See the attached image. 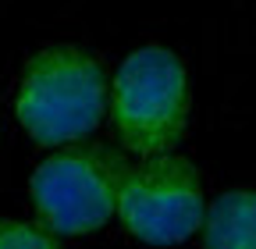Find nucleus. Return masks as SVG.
<instances>
[{
	"label": "nucleus",
	"instance_id": "6",
	"mask_svg": "<svg viewBox=\"0 0 256 249\" xmlns=\"http://www.w3.org/2000/svg\"><path fill=\"white\" fill-rule=\"evenodd\" d=\"M0 249H57V242L25 221H0Z\"/></svg>",
	"mask_w": 256,
	"mask_h": 249
},
{
	"label": "nucleus",
	"instance_id": "4",
	"mask_svg": "<svg viewBox=\"0 0 256 249\" xmlns=\"http://www.w3.org/2000/svg\"><path fill=\"white\" fill-rule=\"evenodd\" d=\"M118 214L124 228L150 246L185 242L203 224V189L188 160L156 153L146 164L124 171Z\"/></svg>",
	"mask_w": 256,
	"mask_h": 249
},
{
	"label": "nucleus",
	"instance_id": "3",
	"mask_svg": "<svg viewBox=\"0 0 256 249\" xmlns=\"http://www.w3.org/2000/svg\"><path fill=\"white\" fill-rule=\"evenodd\" d=\"M121 160L107 150H60L32 174V203L57 235H86L110 221L121 192Z\"/></svg>",
	"mask_w": 256,
	"mask_h": 249
},
{
	"label": "nucleus",
	"instance_id": "2",
	"mask_svg": "<svg viewBox=\"0 0 256 249\" xmlns=\"http://www.w3.org/2000/svg\"><path fill=\"white\" fill-rule=\"evenodd\" d=\"M188 114V82L178 54L164 46H142L124 57L110 92V118L118 139L132 153H168Z\"/></svg>",
	"mask_w": 256,
	"mask_h": 249
},
{
	"label": "nucleus",
	"instance_id": "1",
	"mask_svg": "<svg viewBox=\"0 0 256 249\" xmlns=\"http://www.w3.org/2000/svg\"><path fill=\"white\" fill-rule=\"evenodd\" d=\"M104 100L107 78L100 60L78 46H46L25 64L14 114L36 142L64 146L86 139L100 124Z\"/></svg>",
	"mask_w": 256,
	"mask_h": 249
},
{
	"label": "nucleus",
	"instance_id": "5",
	"mask_svg": "<svg viewBox=\"0 0 256 249\" xmlns=\"http://www.w3.org/2000/svg\"><path fill=\"white\" fill-rule=\"evenodd\" d=\"M206 249H256V192H224L206 214Z\"/></svg>",
	"mask_w": 256,
	"mask_h": 249
}]
</instances>
